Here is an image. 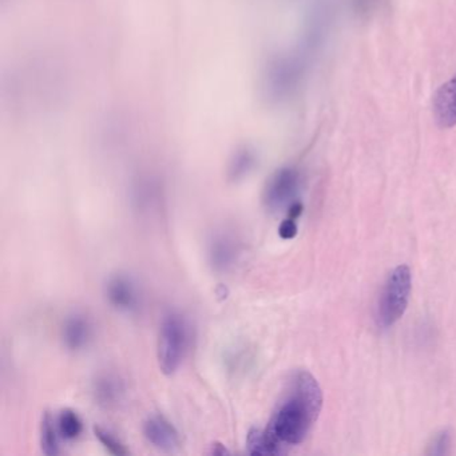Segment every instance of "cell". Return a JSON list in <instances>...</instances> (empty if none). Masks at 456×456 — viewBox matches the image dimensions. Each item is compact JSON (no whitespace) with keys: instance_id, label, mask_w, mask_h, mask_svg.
<instances>
[{"instance_id":"obj_1","label":"cell","mask_w":456,"mask_h":456,"mask_svg":"<svg viewBox=\"0 0 456 456\" xmlns=\"http://www.w3.org/2000/svg\"><path fill=\"white\" fill-rule=\"evenodd\" d=\"M321 408L322 390L313 375L295 372L266 429L272 455H284L301 444L319 419Z\"/></svg>"},{"instance_id":"obj_2","label":"cell","mask_w":456,"mask_h":456,"mask_svg":"<svg viewBox=\"0 0 456 456\" xmlns=\"http://www.w3.org/2000/svg\"><path fill=\"white\" fill-rule=\"evenodd\" d=\"M190 344V329L188 321L178 312L170 311L162 317L159 325L157 358L159 368L165 375L177 372L185 359Z\"/></svg>"},{"instance_id":"obj_3","label":"cell","mask_w":456,"mask_h":456,"mask_svg":"<svg viewBox=\"0 0 456 456\" xmlns=\"http://www.w3.org/2000/svg\"><path fill=\"white\" fill-rule=\"evenodd\" d=\"M413 290V274L407 266H399L385 280L377 304V325L390 328L397 324L407 311Z\"/></svg>"},{"instance_id":"obj_4","label":"cell","mask_w":456,"mask_h":456,"mask_svg":"<svg viewBox=\"0 0 456 456\" xmlns=\"http://www.w3.org/2000/svg\"><path fill=\"white\" fill-rule=\"evenodd\" d=\"M206 254L211 268L216 274H228L241 254V243L230 230L221 229L212 233L206 246Z\"/></svg>"},{"instance_id":"obj_5","label":"cell","mask_w":456,"mask_h":456,"mask_svg":"<svg viewBox=\"0 0 456 456\" xmlns=\"http://www.w3.org/2000/svg\"><path fill=\"white\" fill-rule=\"evenodd\" d=\"M104 296L107 303L122 313H135L143 298L137 282L128 274H112L104 284Z\"/></svg>"},{"instance_id":"obj_6","label":"cell","mask_w":456,"mask_h":456,"mask_svg":"<svg viewBox=\"0 0 456 456\" xmlns=\"http://www.w3.org/2000/svg\"><path fill=\"white\" fill-rule=\"evenodd\" d=\"M300 186V174L292 167H285L272 175L264 190V204L272 212L282 211L285 206L295 203L296 194Z\"/></svg>"},{"instance_id":"obj_7","label":"cell","mask_w":456,"mask_h":456,"mask_svg":"<svg viewBox=\"0 0 456 456\" xmlns=\"http://www.w3.org/2000/svg\"><path fill=\"white\" fill-rule=\"evenodd\" d=\"M143 435L157 450L164 452H175L180 450V432L165 416H149L143 423Z\"/></svg>"},{"instance_id":"obj_8","label":"cell","mask_w":456,"mask_h":456,"mask_svg":"<svg viewBox=\"0 0 456 456\" xmlns=\"http://www.w3.org/2000/svg\"><path fill=\"white\" fill-rule=\"evenodd\" d=\"M94 325L85 313H73L65 320L62 327V340L65 347L73 352L86 350L93 342Z\"/></svg>"},{"instance_id":"obj_9","label":"cell","mask_w":456,"mask_h":456,"mask_svg":"<svg viewBox=\"0 0 456 456\" xmlns=\"http://www.w3.org/2000/svg\"><path fill=\"white\" fill-rule=\"evenodd\" d=\"M96 402L106 410L117 408L126 397L125 382L114 372L99 374L93 383Z\"/></svg>"},{"instance_id":"obj_10","label":"cell","mask_w":456,"mask_h":456,"mask_svg":"<svg viewBox=\"0 0 456 456\" xmlns=\"http://www.w3.org/2000/svg\"><path fill=\"white\" fill-rule=\"evenodd\" d=\"M432 110L439 128H451L456 126V75L437 89Z\"/></svg>"},{"instance_id":"obj_11","label":"cell","mask_w":456,"mask_h":456,"mask_svg":"<svg viewBox=\"0 0 456 456\" xmlns=\"http://www.w3.org/2000/svg\"><path fill=\"white\" fill-rule=\"evenodd\" d=\"M60 434L57 419L46 413L41 421V447L43 453L49 456L58 455L60 451Z\"/></svg>"},{"instance_id":"obj_12","label":"cell","mask_w":456,"mask_h":456,"mask_svg":"<svg viewBox=\"0 0 456 456\" xmlns=\"http://www.w3.org/2000/svg\"><path fill=\"white\" fill-rule=\"evenodd\" d=\"M57 424L62 439L75 440L82 435V419L75 411L69 410V408L60 411L59 416L57 418Z\"/></svg>"},{"instance_id":"obj_13","label":"cell","mask_w":456,"mask_h":456,"mask_svg":"<svg viewBox=\"0 0 456 456\" xmlns=\"http://www.w3.org/2000/svg\"><path fill=\"white\" fill-rule=\"evenodd\" d=\"M246 448L251 455L272 456L271 445L266 429H251L246 437Z\"/></svg>"},{"instance_id":"obj_14","label":"cell","mask_w":456,"mask_h":456,"mask_svg":"<svg viewBox=\"0 0 456 456\" xmlns=\"http://www.w3.org/2000/svg\"><path fill=\"white\" fill-rule=\"evenodd\" d=\"M94 434H96V437L101 442V444L106 448L107 452L112 453V455L125 456L130 453L126 445L118 437H115L112 432L104 429V427H94Z\"/></svg>"},{"instance_id":"obj_15","label":"cell","mask_w":456,"mask_h":456,"mask_svg":"<svg viewBox=\"0 0 456 456\" xmlns=\"http://www.w3.org/2000/svg\"><path fill=\"white\" fill-rule=\"evenodd\" d=\"M451 444H452V435L450 429H442L432 437L427 448V455L443 456L450 453Z\"/></svg>"},{"instance_id":"obj_16","label":"cell","mask_w":456,"mask_h":456,"mask_svg":"<svg viewBox=\"0 0 456 456\" xmlns=\"http://www.w3.org/2000/svg\"><path fill=\"white\" fill-rule=\"evenodd\" d=\"M254 159L249 153H241L236 157L235 161L230 165L229 175L233 181L241 180L248 175L253 167Z\"/></svg>"},{"instance_id":"obj_17","label":"cell","mask_w":456,"mask_h":456,"mask_svg":"<svg viewBox=\"0 0 456 456\" xmlns=\"http://www.w3.org/2000/svg\"><path fill=\"white\" fill-rule=\"evenodd\" d=\"M279 235L280 237L284 238V240H292V238H295L296 235H298V221L287 217V219L280 224Z\"/></svg>"},{"instance_id":"obj_18","label":"cell","mask_w":456,"mask_h":456,"mask_svg":"<svg viewBox=\"0 0 456 456\" xmlns=\"http://www.w3.org/2000/svg\"><path fill=\"white\" fill-rule=\"evenodd\" d=\"M211 447V453H213V455H225V453L229 452L228 448L225 447V444H222V443L220 442L213 443Z\"/></svg>"}]
</instances>
